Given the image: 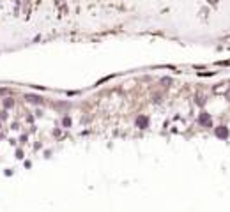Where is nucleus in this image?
Segmentation results:
<instances>
[{
    "label": "nucleus",
    "instance_id": "obj_1",
    "mask_svg": "<svg viewBox=\"0 0 230 212\" xmlns=\"http://www.w3.org/2000/svg\"><path fill=\"white\" fill-rule=\"evenodd\" d=\"M27 99H29V101H34V103H39V101H41V97H36V96H29Z\"/></svg>",
    "mask_w": 230,
    "mask_h": 212
},
{
    "label": "nucleus",
    "instance_id": "obj_2",
    "mask_svg": "<svg viewBox=\"0 0 230 212\" xmlns=\"http://www.w3.org/2000/svg\"><path fill=\"white\" fill-rule=\"evenodd\" d=\"M4 104H5V108H11V106H12V101L7 99V101H4Z\"/></svg>",
    "mask_w": 230,
    "mask_h": 212
}]
</instances>
